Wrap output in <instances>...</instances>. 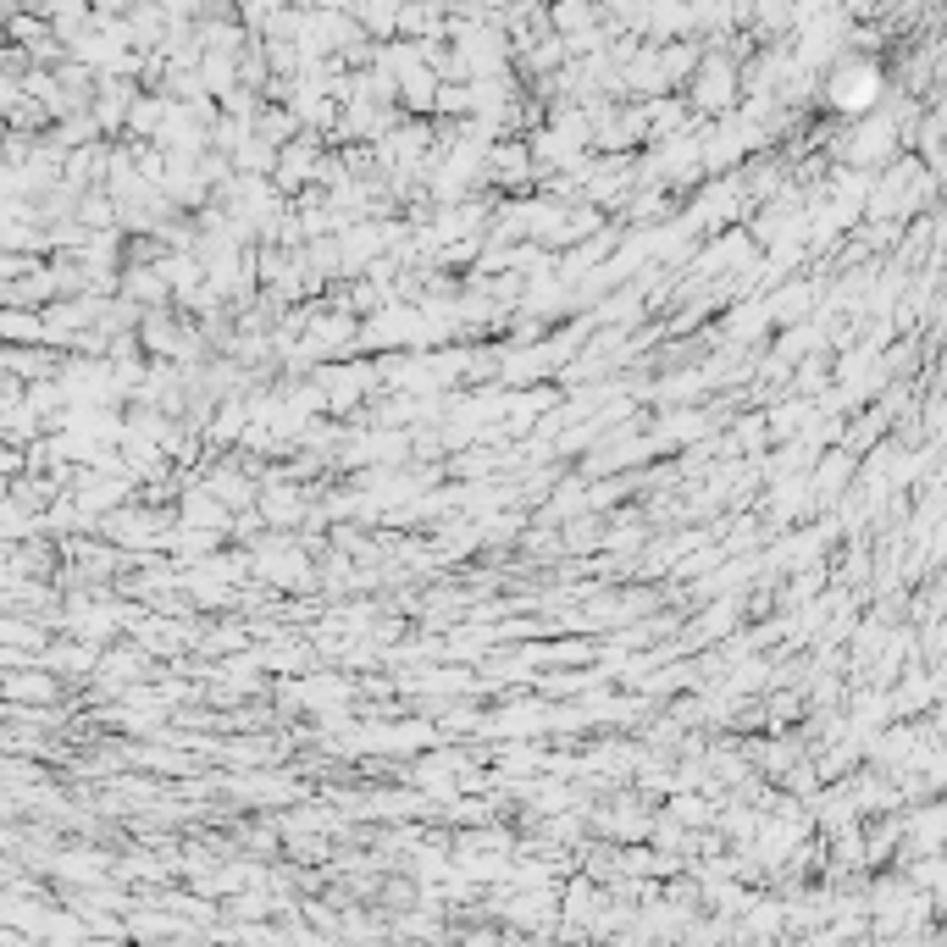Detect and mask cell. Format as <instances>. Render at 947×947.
Masks as SVG:
<instances>
[{"instance_id": "1", "label": "cell", "mask_w": 947, "mask_h": 947, "mask_svg": "<svg viewBox=\"0 0 947 947\" xmlns=\"http://www.w3.org/2000/svg\"><path fill=\"white\" fill-rule=\"evenodd\" d=\"M870 100H876V72H848L842 89H837V106L842 111H864Z\"/></svg>"}]
</instances>
